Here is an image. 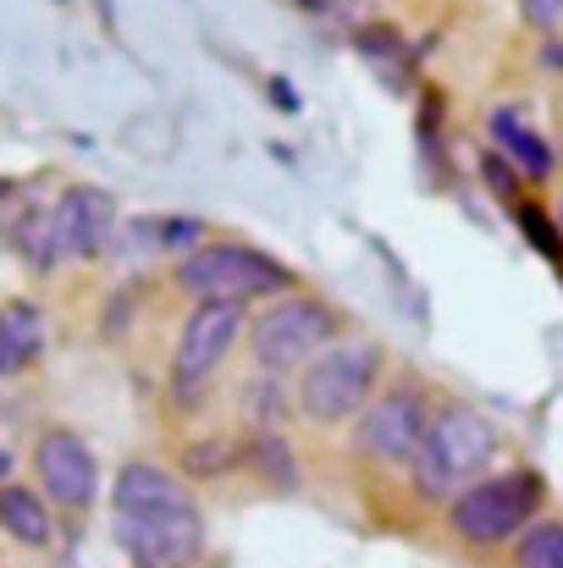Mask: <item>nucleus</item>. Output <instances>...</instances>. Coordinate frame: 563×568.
Segmentation results:
<instances>
[{"label": "nucleus", "mask_w": 563, "mask_h": 568, "mask_svg": "<svg viewBox=\"0 0 563 568\" xmlns=\"http://www.w3.org/2000/svg\"><path fill=\"white\" fill-rule=\"evenodd\" d=\"M338 337H349V315L315 293V287H293L260 310H249V359L260 371H277V376H299L315 354H326Z\"/></svg>", "instance_id": "obj_6"}, {"label": "nucleus", "mask_w": 563, "mask_h": 568, "mask_svg": "<svg viewBox=\"0 0 563 568\" xmlns=\"http://www.w3.org/2000/svg\"><path fill=\"white\" fill-rule=\"evenodd\" d=\"M542 67H547L553 78H563V33H553V39H542Z\"/></svg>", "instance_id": "obj_19"}, {"label": "nucleus", "mask_w": 563, "mask_h": 568, "mask_svg": "<svg viewBox=\"0 0 563 568\" xmlns=\"http://www.w3.org/2000/svg\"><path fill=\"white\" fill-rule=\"evenodd\" d=\"M50 343V326L33 304H0V381L22 376Z\"/></svg>", "instance_id": "obj_16"}, {"label": "nucleus", "mask_w": 563, "mask_h": 568, "mask_svg": "<svg viewBox=\"0 0 563 568\" xmlns=\"http://www.w3.org/2000/svg\"><path fill=\"white\" fill-rule=\"evenodd\" d=\"M172 287L183 293L188 304H238V310H260L299 282V271L288 260H277L271 248L260 243H243V237H210L199 243L193 254H183L172 265Z\"/></svg>", "instance_id": "obj_4"}, {"label": "nucleus", "mask_w": 563, "mask_h": 568, "mask_svg": "<svg viewBox=\"0 0 563 568\" xmlns=\"http://www.w3.org/2000/svg\"><path fill=\"white\" fill-rule=\"evenodd\" d=\"M11 469H17V458H11V453H6V447H0V486H6V480H17V475H11Z\"/></svg>", "instance_id": "obj_20"}, {"label": "nucleus", "mask_w": 563, "mask_h": 568, "mask_svg": "<svg viewBox=\"0 0 563 568\" xmlns=\"http://www.w3.org/2000/svg\"><path fill=\"white\" fill-rule=\"evenodd\" d=\"M56 243H61V260L72 265H94L105 254H117V232H122V210L117 199L94 183H72L56 204Z\"/></svg>", "instance_id": "obj_10"}, {"label": "nucleus", "mask_w": 563, "mask_h": 568, "mask_svg": "<svg viewBox=\"0 0 563 568\" xmlns=\"http://www.w3.org/2000/svg\"><path fill=\"white\" fill-rule=\"evenodd\" d=\"M547 508V475L536 464H503L486 480L464 486L448 508L442 525L464 552H509Z\"/></svg>", "instance_id": "obj_3"}, {"label": "nucleus", "mask_w": 563, "mask_h": 568, "mask_svg": "<svg viewBox=\"0 0 563 568\" xmlns=\"http://www.w3.org/2000/svg\"><path fill=\"white\" fill-rule=\"evenodd\" d=\"M381 386H386V348L365 332H349L293 376L299 419L315 425V430H343L371 408Z\"/></svg>", "instance_id": "obj_5"}, {"label": "nucleus", "mask_w": 563, "mask_h": 568, "mask_svg": "<svg viewBox=\"0 0 563 568\" xmlns=\"http://www.w3.org/2000/svg\"><path fill=\"white\" fill-rule=\"evenodd\" d=\"M111 536L128 568H199L210 552L193 486L161 458H128L111 475Z\"/></svg>", "instance_id": "obj_1"}, {"label": "nucleus", "mask_w": 563, "mask_h": 568, "mask_svg": "<svg viewBox=\"0 0 563 568\" xmlns=\"http://www.w3.org/2000/svg\"><path fill=\"white\" fill-rule=\"evenodd\" d=\"M293 6H304V11H332V6H343V0H293Z\"/></svg>", "instance_id": "obj_21"}, {"label": "nucleus", "mask_w": 563, "mask_h": 568, "mask_svg": "<svg viewBox=\"0 0 563 568\" xmlns=\"http://www.w3.org/2000/svg\"><path fill=\"white\" fill-rule=\"evenodd\" d=\"M486 139H492V150L525 178V189L531 183H553V172H559V155H553V144L525 122V111L520 105H497L492 116H486Z\"/></svg>", "instance_id": "obj_11"}, {"label": "nucleus", "mask_w": 563, "mask_h": 568, "mask_svg": "<svg viewBox=\"0 0 563 568\" xmlns=\"http://www.w3.org/2000/svg\"><path fill=\"white\" fill-rule=\"evenodd\" d=\"M28 464H33V486L50 497L56 514L78 519V514L94 508V497H100V458H94V447L72 425H44L33 436Z\"/></svg>", "instance_id": "obj_9"}, {"label": "nucleus", "mask_w": 563, "mask_h": 568, "mask_svg": "<svg viewBox=\"0 0 563 568\" xmlns=\"http://www.w3.org/2000/svg\"><path fill=\"white\" fill-rule=\"evenodd\" d=\"M492 469H503V430L481 403H436V419L425 430V447L414 453V464L403 469L409 497L420 508H448L464 486L486 480Z\"/></svg>", "instance_id": "obj_2"}, {"label": "nucleus", "mask_w": 563, "mask_h": 568, "mask_svg": "<svg viewBox=\"0 0 563 568\" xmlns=\"http://www.w3.org/2000/svg\"><path fill=\"white\" fill-rule=\"evenodd\" d=\"M431 419H436V397L425 392V381L392 376L371 397V408L349 425L354 458L365 469H381V475H403L414 464V453L425 447Z\"/></svg>", "instance_id": "obj_8"}, {"label": "nucleus", "mask_w": 563, "mask_h": 568, "mask_svg": "<svg viewBox=\"0 0 563 568\" xmlns=\"http://www.w3.org/2000/svg\"><path fill=\"white\" fill-rule=\"evenodd\" d=\"M243 337H249V310H238V304H188L183 326L172 337V359H167L172 408H199L215 392L227 359L243 348Z\"/></svg>", "instance_id": "obj_7"}, {"label": "nucleus", "mask_w": 563, "mask_h": 568, "mask_svg": "<svg viewBox=\"0 0 563 568\" xmlns=\"http://www.w3.org/2000/svg\"><path fill=\"white\" fill-rule=\"evenodd\" d=\"M514 568H563V519H536L514 547H509Z\"/></svg>", "instance_id": "obj_17"}, {"label": "nucleus", "mask_w": 563, "mask_h": 568, "mask_svg": "<svg viewBox=\"0 0 563 568\" xmlns=\"http://www.w3.org/2000/svg\"><path fill=\"white\" fill-rule=\"evenodd\" d=\"M243 469L271 491H299L304 486V464H299V447H293L288 430H249L243 436Z\"/></svg>", "instance_id": "obj_15"}, {"label": "nucleus", "mask_w": 563, "mask_h": 568, "mask_svg": "<svg viewBox=\"0 0 563 568\" xmlns=\"http://www.w3.org/2000/svg\"><path fill=\"white\" fill-rule=\"evenodd\" d=\"M172 469L183 475L188 486L227 480V475L243 469V436H232V430H199V436H188L183 447L172 453Z\"/></svg>", "instance_id": "obj_14"}, {"label": "nucleus", "mask_w": 563, "mask_h": 568, "mask_svg": "<svg viewBox=\"0 0 563 568\" xmlns=\"http://www.w3.org/2000/svg\"><path fill=\"white\" fill-rule=\"evenodd\" d=\"M520 22L542 39L563 33V0H520Z\"/></svg>", "instance_id": "obj_18"}, {"label": "nucleus", "mask_w": 563, "mask_h": 568, "mask_svg": "<svg viewBox=\"0 0 563 568\" xmlns=\"http://www.w3.org/2000/svg\"><path fill=\"white\" fill-rule=\"evenodd\" d=\"M238 419H243V430H288V425H299L293 376H277V371L254 365V376H243V386H238Z\"/></svg>", "instance_id": "obj_13"}, {"label": "nucleus", "mask_w": 563, "mask_h": 568, "mask_svg": "<svg viewBox=\"0 0 563 568\" xmlns=\"http://www.w3.org/2000/svg\"><path fill=\"white\" fill-rule=\"evenodd\" d=\"M56 508L33 480H6L0 486V536L28 547V552H50L56 547Z\"/></svg>", "instance_id": "obj_12"}]
</instances>
